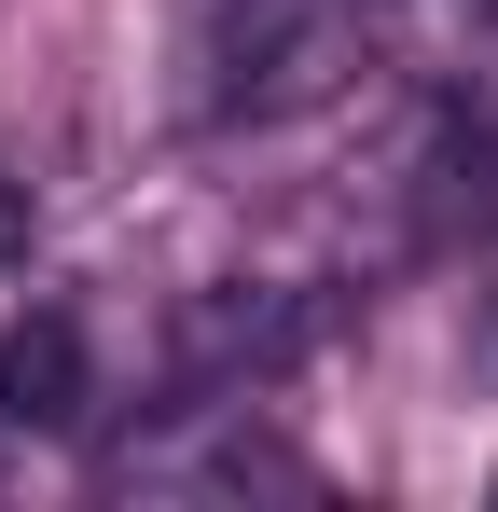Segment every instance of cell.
<instances>
[{
    "mask_svg": "<svg viewBox=\"0 0 498 512\" xmlns=\"http://www.w3.org/2000/svg\"><path fill=\"white\" fill-rule=\"evenodd\" d=\"M374 0H194L180 28V111L194 125H291L360 70Z\"/></svg>",
    "mask_w": 498,
    "mask_h": 512,
    "instance_id": "1",
    "label": "cell"
},
{
    "mask_svg": "<svg viewBox=\"0 0 498 512\" xmlns=\"http://www.w3.org/2000/svg\"><path fill=\"white\" fill-rule=\"evenodd\" d=\"M111 485L125 499H263V485L277 499H319V457L249 416V388H208V402H180L166 429H139L111 457Z\"/></svg>",
    "mask_w": 498,
    "mask_h": 512,
    "instance_id": "2",
    "label": "cell"
},
{
    "mask_svg": "<svg viewBox=\"0 0 498 512\" xmlns=\"http://www.w3.org/2000/svg\"><path fill=\"white\" fill-rule=\"evenodd\" d=\"M97 416V319L70 291H0V429H83Z\"/></svg>",
    "mask_w": 498,
    "mask_h": 512,
    "instance_id": "3",
    "label": "cell"
},
{
    "mask_svg": "<svg viewBox=\"0 0 498 512\" xmlns=\"http://www.w3.org/2000/svg\"><path fill=\"white\" fill-rule=\"evenodd\" d=\"M443 14H457V28H498V0H443Z\"/></svg>",
    "mask_w": 498,
    "mask_h": 512,
    "instance_id": "4",
    "label": "cell"
},
{
    "mask_svg": "<svg viewBox=\"0 0 498 512\" xmlns=\"http://www.w3.org/2000/svg\"><path fill=\"white\" fill-rule=\"evenodd\" d=\"M485 346H498V291H485Z\"/></svg>",
    "mask_w": 498,
    "mask_h": 512,
    "instance_id": "5",
    "label": "cell"
}]
</instances>
